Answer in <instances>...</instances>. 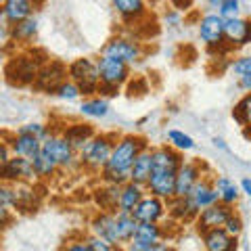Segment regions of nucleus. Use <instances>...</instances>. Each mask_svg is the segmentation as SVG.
<instances>
[{"instance_id":"nucleus-54","label":"nucleus","mask_w":251,"mask_h":251,"mask_svg":"<svg viewBox=\"0 0 251 251\" xmlns=\"http://www.w3.org/2000/svg\"><path fill=\"white\" fill-rule=\"evenodd\" d=\"M34 2H36V6H40V4H44V2H46V0H34Z\"/></svg>"},{"instance_id":"nucleus-18","label":"nucleus","mask_w":251,"mask_h":251,"mask_svg":"<svg viewBox=\"0 0 251 251\" xmlns=\"http://www.w3.org/2000/svg\"><path fill=\"white\" fill-rule=\"evenodd\" d=\"M191 201L195 203V207H197L199 211L209 207V205H216V203H220V193L216 188V176L211 178V176L203 174V178L193 188Z\"/></svg>"},{"instance_id":"nucleus-20","label":"nucleus","mask_w":251,"mask_h":251,"mask_svg":"<svg viewBox=\"0 0 251 251\" xmlns=\"http://www.w3.org/2000/svg\"><path fill=\"white\" fill-rule=\"evenodd\" d=\"M4 138L11 143L13 155L17 157H27V159H34V157L42 151V143L38 136L31 134H23V132H13V134H4Z\"/></svg>"},{"instance_id":"nucleus-1","label":"nucleus","mask_w":251,"mask_h":251,"mask_svg":"<svg viewBox=\"0 0 251 251\" xmlns=\"http://www.w3.org/2000/svg\"><path fill=\"white\" fill-rule=\"evenodd\" d=\"M149 147V143L143 136L136 134H124L115 140L111 159H109L107 168L100 172V180L105 182H113L124 186L126 182H130V172L134 166L136 157Z\"/></svg>"},{"instance_id":"nucleus-48","label":"nucleus","mask_w":251,"mask_h":251,"mask_svg":"<svg viewBox=\"0 0 251 251\" xmlns=\"http://www.w3.org/2000/svg\"><path fill=\"white\" fill-rule=\"evenodd\" d=\"M239 186H241V193H243V195L251 197V178H243Z\"/></svg>"},{"instance_id":"nucleus-38","label":"nucleus","mask_w":251,"mask_h":251,"mask_svg":"<svg viewBox=\"0 0 251 251\" xmlns=\"http://www.w3.org/2000/svg\"><path fill=\"white\" fill-rule=\"evenodd\" d=\"M17 132H23V134H31V136H38L40 140H46L50 134H52V130H50V126H44L40 122H34V124H25V126H21V128Z\"/></svg>"},{"instance_id":"nucleus-46","label":"nucleus","mask_w":251,"mask_h":251,"mask_svg":"<svg viewBox=\"0 0 251 251\" xmlns=\"http://www.w3.org/2000/svg\"><path fill=\"white\" fill-rule=\"evenodd\" d=\"M11 157H13L11 143L6 138H2V143H0V166H4V163L11 159Z\"/></svg>"},{"instance_id":"nucleus-19","label":"nucleus","mask_w":251,"mask_h":251,"mask_svg":"<svg viewBox=\"0 0 251 251\" xmlns=\"http://www.w3.org/2000/svg\"><path fill=\"white\" fill-rule=\"evenodd\" d=\"M145 186L149 195L170 201L176 195V174H172V172H153Z\"/></svg>"},{"instance_id":"nucleus-42","label":"nucleus","mask_w":251,"mask_h":251,"mask_svg":"<svg viewBox=\"0 0 251 251\" xmlns=\"http://www.w3.org/2000/svg\"><path fill=\"white\" fill-rule=\"evenodd\" d=\"M224 230L230 234V237H234L237 239L239 234H241V230H243V220H241V216L239 214H234L232 211V216L226 220V224H224Z\"/></svg>"},{"instance_id":"nucleus-52","label":"nucleus","mask_w":251,"mask_h":251,"mask_svg":"<svg viewBox=\"0 0 251 251\" xmlns=\"http://www.w3.org/2000/svg\"><path fill=\"white\" fill-rule=\"evenodd\" d=\"M214 145H216L218 149H224V151H226V145H224V140H222V138H214Z\"/></svg>"},{"instance_id":"nucleus-21","label":"nucleus","mask_w":251,"mask_h":251,"mask_svg":"<svg viewBox=\"0 0 251 251\" xmlns=\"http://www.w3.org/2000/svg\"><path fill=\"white\" fill-rule=\"evenodd\" d=\"M120 197H122V186L113 182H105V180L92 193L94 205L100 211H117L120 209Z\"/></svg>"},{"instance_id":"nucleus-11","label":"nucleus","mask_w":251,"mask_h":251,"mask_svg":"<svg viewBox=\"0 0 251 251\" xmlns=\"http://www.w3.org/2000/svg\"><path fill=\"white\" fill-rule=\"evenodd\" d=\"M232 205H226V203H216V205H209L205 209L199 211L197 220H195V226H197L199 232H207L214 228H224L226 220L232 216Z\"/></svg>"},{"instance_id":"nucleus-44","label":"nucleus","mask_w":251,"mask_h":251,"mask_svg":"<svg viewBox=\"0 0 251 251\" xmlns=\"http://www.w3.org/2000/svg\"><path fill=\"white\" fill-rule=\"evenodd\" d=\"M163 21H166V25H170V27H178L180 21H182V17H180V11L172 6V9H168L166 15H163Z\"/></svg>"},{"instance_id":"nucleus-9","label":"nucleus","mask_w":251,"mask_h":251,"mask_svg":"<svg viewBox=\"0 0 251 251\" xmlns=\"http://www.w3.org/2000/svg\"><path fill=\"white\" fill-rule=\"evenodd\" d=\"M69 80V72H67V65H63L59 61H46L40 74L36 77V90L46 92V94H54L59 90V86L63 82Z\"/></svg>"},{"instance_id":"nucleus-36","label":"nucleus","mask_w":251,"mask_h":251,"mask_svg":"<svg viewBox=\"0 0 251 251\" xmlns=\"http://www.w3.org/2000/svg\"><path fill=\"white\" fill-rule=\"evenodd\" d=\"M232 115L241 126H249L251 124V92H247L245 97L239 100L237 107H234V111H232Z\"/></svg>"},{"instance_id":"nucleus-22","label":"nucleus","mask_w":251,"mask_h":251,"mask_svg":"<svg viewBox=\"0 0 251 251\" xmlns=\"http://www.w3.org/2000/svg\"><path fill=\"white\" fill-rule=\"evenodd\" d=\"M38 34V21L34 17H29L25 21L17 23V25H4V46H9L11 42L15 44H29Z\"/></svg>"},{"instance_id":"nucleus-41","label":"nucleus","mask_w":251,"mask_h":251,"mask_svg":"<svg viewBox=\"0 0 251 251\" xmlns=\"http://www.w3.org/2000/svg\"><path fill=\"white\" fill-rule=\"evenodd\" d=\"M86 241H88V245L92 247V251H120V247L113 245V243H109L105 239L97 237V234H92V237H86Z\"/></svg>"},{"instance_id":"nucleus-12","label":"nucleus","mask_w":251,"mask_h":251,"mask_svg":"<svg viewBox=\"0 0 251 251\" xmlns=\"http://www.w3.org/2000/svg\"><path fill=\"white\" fill-rule=\"evenodd\" d=\"M90 228H92V234L122 247L120 224H117L115 211H99V214H94V218L90 220Z\"/></svg>"},{"instance_id":"nucleus-23","label":"nucleus","mask_w":251,"mask_h":251,"mask_svg":"<svg viewBox=\"0 0 251 251\" xmlns=\"http://www.w3.org/2000/svg\"><path fill=\"white\" fill-rule=\"evenodd\" d=\"M111 6L124 23H132V25L149 15L147 0H111Z\"/></svg>"},{"instance_id":"nucleus-49","label":"nucleus","mask_w":251,"mask_h":251,"mask_svg":"<svg viewBox=\"0 0 251 251\" xmlns=\"http://www.w3.org/2000/svg\"><path fill=\"white\" fill-rule=\"evenodd\" d=\"M239 88H241V90H245V92H251V75L239 77Z\"/></svg>"},{"instance_id":"nucleus-25","label":"nucleus","mask_w":251,"mask_h":251,"mask_svg":"<svg viewBox=\"0 0 251 251\" xmlns=\"http://www.w3.org/2000/svg\"><path fill=\"white\" fill-rule=\"evenodd\" d=\"M201 241L205 251H237V239L230 237L224 228L201 232Z\"/></svg>"},{"instance_id":"nucleus-35","label":"nucleus","mask_w":251,"mask_h":251,"mask_svg":"<svg viewBox=\"0 0 251 251\" xmlns=\"http://www.w3.org/2000/svg\"><path fill=\"white\" fill-rule=\"evenodd\" d=\"M168 145L178 149L180 153H184V151H193L195 140L188 134H184L182 130H168Z\"/></svg>"},{"instance_id":"nucleus-45","label":"nucleus","mask_w":251,"mask_h":251,"mask_svg":"<svg viewBox=\"0 0 251 251\" xmlns=\"http://www.w3.org/2000/svg\"><path fill=\"white\" fill-rule=\"evenodd\" d=\"M63 251H92V247L88 245L86 239H80V241H69Z\"/></svg>"},{"instance_id":"nucleus-2","label":"nucleus","mask_w":251,"mask_h":251,"mask_svg":"<svg viewBox=\"0 0 251 251\" xmlns=\"http://www.w3.org/2000/svg\"><path fill=\"white\" fill-rule=\"evenodd\" d=\"M46 59H38L34 50H25V52H15V57L6 61L4 67V75L6 82L13 86H29L36 84V77L40 74L42 65Z\"/></svg>"},{"instance_id":"nucleus-51","label":"nucleus","mask_w":251,"mask_h":251,"mask_svg":"<svg viewBox=\"0 0 251 251\" xmlns=\"http://www.w3.org/2000/svg\"><path fill=\"white\" fill-rule=\"evenodd\" d=\"M224 2H226V0H205V4L209 6V9H216V11H218Z\"/></svg>"},{"instance_id":"nucleus-50","label":"nucleus","mask_w":251,"mask_h":251,"mask_svg":"<svg viewBox=\"0 0 251 251\" xmlns=\"http://www.w3.org/2000/svg\"><path fill=\"white\" fill-rule=\"evenodd\" d=\"M149 251H174V247H172L170 245V243H155V245L151 247V249H149Z\"/></svg>"},{"instance_id":"nucleus-34","label":"nucleus","mask_w":251,"mask_h":251,"mask_svg":"<svg viewBox=\"0 0 251 251\" xmlns=\"http://www.w3.org/2000/svg\"><path fill=\"white\" fill-rule=\"evenodd\" d=\"M163 228L159 224H155V222H140L138 224V230H136V237L138 239H143L147 243H161L163 241Z\"/></svg>"},{"instance_id":"nucleus-43","label":"nucleus","mask_w":251,"mask_h":251,"mask_svg":"<svg viewBox=\"0 0 251 251\" xmlns=\"http://www.w3.org/2000/svg\"><path fill=\"white\" fill-rule=\"evenodd\" d=\"M124 247V251H149L153 247V243H147V241H143V239H138V237H134L132 241H128L126 245H122Z\"/></svg>"},{"instance_id":"nucleus-16","label":"nucleus","mask_w":251,"mask_h":251,"mask_svg":"<svg viewBox=\"0 0 251 251\" xmlns=\"http://www.w3.org/2000/svg\"><path fill=\"white\" fill-rule=\"evenodd\" d=\"M38 9L34 0H4L2 2V21L4 25H17V23L34 17V11Z\"/></svg>"},{"instance_id":"nucleus-26","label":"nucleus","mask_w":251,"mask_h":251,"mask_svg":"<svg viewBox=\"0 0 251 251\" xmlns=\"http://www.w3.org/2000/svg\"><path fill=\"white\" fill-rule=\"evenodd\" d=\"M63 136H65L69 140V145L80 153L82 149L88 145L94 136H97V132H94V128L90 124H72V126H67V128L63 130Z\"/></svg>"},{"instance_id":"nucleus-4","label":"nucleus","mask_w":251,"mask_h":251,"mask_svg":"<svg viewBox=\"0 0 251 251\" xmlns=\"http://www.w3.org/2000/svg\"><path fill=\"white\" fill-rule=\"evenodd\" d=\"M120 136H113V134H97L88 145L77 155H80V163L84 170L88 172H103L107 168L109 159H111V153H113V147H115V140Z\"/></svg>"},{"instance_id":"nucleus-40","label":"nucleus","mask_w":251,"mask_h":251,"mask_svg":"<svg viewBox=\"0 0 251 251\" xmlns=\"http://www.w3.org/2000/svg\"><path fill=\"white\" fill-rule=\"evenodd\" d=\"M230 69L232 74L239 77H245V75H251V54H245V57H239L230 63Z\"/></svg>"},{"instance_id":"nucleus-24","label":"nucleus","mask_w":251,"mask_h":251,"mask_svg":"<svg viewBox=\"0 0 251 251\" xmlns=\"http://www.w3.org/2000/svg\"><path fill=\"white\" fill-rule=\"evenodd\" d=\"M13 195V209L31 211L38 207V195L36 188H31L29 182H9Z\"/></svg>"},{"instance_id":"nucleus-7","label":"nucleus","mask_w":251,"mask_h":251,"mask_svg":"<svg viewBox=\"0 0 251 251\" xmlns=\"http://www.w3.org/2000/svg\"><path fill=\"white\" fill-rule=\"evenodd\" d=\"M100 54H107V57H113V59H120L124 63H128V65H134L143 59V44L134 38H128V36H113L111 40H109Z\"/></svg>"},{"instance_id":"nucleus-8","label":"nucleus","mask_w":251,"mask_h":251,"mask_svg":"<svg viewBox=\"0 0 251 251\" xmlns=\"http://www.w3.org/2000/svg\"><path fill=\"white\" fill-rule=\"evenodd\" d=\"M224 19L218 13H205L197 23V31L201 42L207 46L209 50H218L226 44V34H224Z\"/></svg>"},{"instance_id":"nucleus-13","label":"nucleus","mask_w":251,"mask_h":251,"mask_svg":"<svg viewBox=\"0 0 251 251\" xmlns=\"http://www.w3.org/2000/svg\"><path fill=\"white\" fill-rule=\"evenodd\" d=\"M203 178V163L201 161H184L176 174V195L178 199L191 197L195 184Z\"/></svg>"},{"instance_id":"nucleus-27","label":"nucleus","mask_w":251,"mask_h":251,"mask_svg":"<svg viewBox=\"0 0 251 251\" xmlns=\"http://www.w3.org/2000/svg\"><path fill=\"white\" fill-rule=\"evenodd\" d=\"M153 174V153H151V147H147L143 153L136 157L134 166H132L130 172V182H136V184H147L149 178Z\"/></svg>"},{"instance_id":"nucleus-47","label":"nucleus","mask_w":251,"mask_h":251,"mask_svg":"<svg viewBox=\"0 0 251 251\" xmlns=\"http://www.w3.org/2000/svg\"><path fill=\"white\" fill-rule=\"evenodd\" d=\"M193 2H195V0H170V4L174 6V9H178V11H186V9H191Z\"/></svg>"},{"instance_id":"nucleus-33","label":"nucleus","mask_w":251,"mask_h":251,"mask_svg":"<svg viewBox=\"0 0 251 251\" xmlns=\"http://www.w3.org/2000/svg\"><path fill=\"white\" fill-rule=\"evenodd\" d=\"M117 216V224H120V237H122V245H126L128 241H132L136 237V230H138V220L134 218V214L130 211H115Z\"/></svg>"},{"instance_id":"nucleus-10","label":"nucleus","mask_w":251,"mask_h":251,"mask_svg":"<svg viewBox=\"0 0 251 251\" xmlns=\"http://www.w3.org/2000/svg\"><path fill=\"white\" fill-rule=\"evenodd\" d=\"M0 176H2V182H31L38 178L34 161L17 155H13L4 166H0Z\"/></svg>"},{"instance_id":"nucleus-32","label":"nucleus","mask_w":251,"mask_h":251,"mask_svg":"<svg viewBox=\"0 0 251 251\" xmlns=\"http://www.w3.org/2000/svg\"><path fill=\"white\" fill-rule=\"evenodd\" d=\"M216 188L220 193V201L226 205H234L241 197V186L234 184V180H230L228 176H216Z\"/></svg>"},{"instance_id":"nucleus-17","label":"nucleus","mask_w":251,"mask_h":251,"mask_svg":"<svg viewBox=\"0 0 251 251\" xmlns=\"http://www.w3.org/2000/svg\"><path fill=\"white\" fill-rule=\"evenodd\" d=\"M166 209H168V201H163L159 197H155V195H145V199L138 203L136 209L132 211L134 218L138 222H155L159 224V220L166 216Z\"/></svg>"},{"instance_id":"nucleus-15","label":"nucleus","mask_w":251,"mask_h":251,"mask_svg":"<svg viewBox=\"0 0 251 251\" xmlns=\"http://www.w3.org/2000/svg\"><path fill=\"white\" fill-rule=\"evenodd\" d=\"M226 44L230 49H241V46L251 44V17H237L224 23Z\"/></svg>"},{"instance_id":"nucleus-29","label":"nucleus","mask_w":251,"mask_h":251,"mask_svg":"<svg viewBox=\"0 0 251 251\" xmlns=\"http://www.w3.org/2000/svg\"><path fill=\"white\" fill-rule=\"evenodd\" d=\"M168 211H170L172 218L180 220V222L197 220V216H199V209L195 207V203L191 201V197H186V199H178V197L170 199L168 201Z\"/></svg>"},{"instance_id":"nucleus-28","label":"nucleus","mask_w":251,"mask_h":251,"mask_svg":"<svg viewBox=\"0 0 251 251\" xmlns=\"http://www.w3.org/2000/svg\"><path fill=\"white\" fill-rule=\"evenodd\" d=\"M147 186L136 184V182H126L122 186V197H120V211H134L136 205L145 199Z\"/></svg>"},{"instance_id":"nucleus-37","label":"nucleus","mask_w":251,"mask_h":251,"mask_svg":"<svg viewBox=\"0 0 251 251\" xmlns=\"http://www.w3.org/2000/svg\"><path fill=\"white\" fill-rule=\"evenodd\" d=\"M54 94H57V97H59L61 100H67V103H69V100H77L80 97H84L82 90L77 88V84H74L72 80L63 82V84L59 86V90L54 92Z\"/></svg>"},{"instance_id":"nucleus-31","label":"nucleus","mask_w":251,"mask_h":251,"mask_svg":"<svg viewBox=\"0 0 251 251\" xmlns=\"http://www.w3.org/2000/svg\"><path fill=\"white\" fill-rule=\"evenodd\" d=\"M31 161H34L36 176L40 178V180H50V178H52V176H54V174H57V172L61 170V166L57 163V159H54L52 155L46 153L44 149H42V151L38 153V155H36Z\"/></svg>"},{"instance_id":"nucleus-5","label":"nucleus","mask_w":251,"mask_h":251,"mask_svg":"<svg viewBox=\"0 0 251 251\" xmlns=\"http://www.w3.org/2000/svg\"><path fill=\"white\" fill-rule=\"evenodd\" d=\"M69 80L77 84V88L82 90L84 97H94L99 94L100 88V72H99V61H94L90 57L75 59L67 65Z\"/></svg>"},{"instance_id":"nucleus-6","label":"nucleus","mask_w":251,"mask_h":251,"mask_svg":"<svg viewBox=\"0 0 251 251\" xmlns=\"http://www.w3.org/2000/svg\"><path fill=\"white\" fill-rule=\"evenodd\" d=\"M42 149L49 155H52L57 163L61 166V170H72V168H82L80 163V155H77L75 149L69 145V140L63 136V132H52L42 143Z\"/></svg>"},{"instance_id":"nucleus-39","label":"nucleus","mask_w":251,"mask_h":251,"mask_svg":"<svg viewBox=\"0 0 251 251\" xmlns=\"http://www.w3.org/2000/svg\"><path fill=\"white\" fill-rule=\"evenodd\" d=\"M216 13H218L224 21H230V19L241 17V0H226V2L220 6Z\"/></svg>"},{"instance_id":"nucleus-53","label":"nucleus","mask_w":251,"mask_h":251,"mask_svg":"<svg viewBox=\"0 0 251 251\" xmlns=\"http://www.w3.org/2000/svg\"><path fill=\"white\" fill-rule=\"evenodd\" d=\"M245 136H247V138H251V124H249V126H245Z\"/></svg>"},{"instance_id":"nucleus-3","label":"nucleus","mask_w":251,"mask_h":251,"mask_svg":"<svg viewBox=\"0 0 251 251\" xmlns=\"http://www.w3.org/2000/svg\"><path fill=\"white\" fill-rule=\"evenodd\" d=\"M99 61V72H100V88L99 94L100 97H115L120 88L130 80V65L124 63L120 59L107 57V54H100Z\"/></svg>"},{"instance_id":"nucleus-14","label":"nucleus","mask_w":251,"mask_h":251,"mask_svg":"<svg viewBox=\"0 0 251 251\" xmlns=\"http://www.w3.org/2000/svg\"><path fill=\"white\" fill-rule=\"evenodd\" d=\"M151 153H153V172H172V174H178V170L184 163L182 153L172 145L153 147Z\"/></svg>"},{"instance_id":"nucleus-30","label":"nucleus","mask_w":251,"mask_h":251,"mask_svg":"<svg viewBox=\"0 0 251 251\" xmlns=\"http://www.w3.org/2000/svg\"><path fill=\"white\" fill-rule=\"evenodd\" d=\"M80 113L84 117H90V120H100L109 113V100L100 94H94V97H84V100L80 103Z\"/></svg>"}]
</instances>
